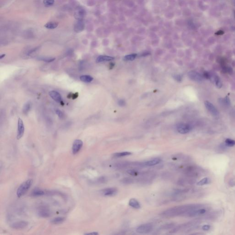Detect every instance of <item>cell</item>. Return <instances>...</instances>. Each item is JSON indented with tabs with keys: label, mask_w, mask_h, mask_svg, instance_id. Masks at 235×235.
<instances>
[{
	"label": "cell",
	"mask_w": 235,
	"mask_h": 235,
	"mask_svg": "<svg viewBox=\"0 0 235 235\" xmlns=\"http://www.w3.org/2000/svg\"><path fill=\"white\" fill-rule=\"evenodd\" d=\"M193 210H194V209H193V206L182 205L176 206L163 211L162 213V215L163 216L172 217L182 214L187 213Z\"/></svg>",
	"instance_id": "1"
},
{
	"label": "cell",
	"mask_w": 235,
	"mask_h": 235,
	"mask_svg": "<svg viewBox=\"0 0 235 235\" xmlns=\"http://www.w3.org/2000/svg\"><path fill=\"white\" fill-rule=\"evenodd\" d=\"M33 182L32 179H29L21 184L17 191V195L18 197H20L26 193L31 187Z\"/></svg>",
	"instance_id": "2"
},
{
	"label": "cell",
	"mask_w": 235,
	"mask_h": 235,
	"mask_svg": "<svg viewBox=\"0 0 235 235\" xmlns=\"http://www.w3.org/2000/svg\"><path fill=\"white\" fill-rule=\"evenodd\" d=\"M152 229L153 226L152 224L148 223L143 224L138 226L136 229V231L139 234H147L150 232L152 231Z\"/></svg>",
	"instance_id": "3"
},
{
	"label": "cell",
	"mask_w": 235,
	"mask_h": 235,
	"mask_svg": "<svg viewBox=\"0 0 235 235\" xmlns=\"http://www.w3.org/2000/svg\"><path fill=\"white\" fill-rule=\"evenodd\" d=\"M191 130V127L187 124L181 123L177 126V130L180 134H185L189 133Z\"/></svg>",
	"instance_id": "4"
},
{
	"label": "cell",
	"mask_w": 235,
	"mask_h": 235,
	"mask_svg": "<svg viewBox=\"0 0 235 235\" xmlns=\"http://www.w3.org/2000/svg\"><path fill=\"white\" fill-rule=\"evenodd\" d=\"M189 78L193 81L200 82L204 80V77L200 73L195 71H191L188 73Z\"/></svg>",
	"instance_id": "5"
},
{
	"label": "cell",
	"mask_w": 235,
	"mask_h": 235,
	"mask_svg": "<svg viewBox=\"0 0 235 235\" xmlns=\"http://www.w3.org/2000/svg\"><path fill=\"white\" fill-rule=\"evenodd\" d=\"M24 133V126L22 119L18 118V129H17V139L19 140L23 136Z\"/></svg>",
	"instance_id": "6"
},
{
	"label": "cell",
	"mask_w": 235,
	"mask_h": 235,
	"mask_svg": "<svg viewBox=\"0 0 235 235\" xmlns=\"http://www.w3.org/2000/svg\"><path fill=\"white\" fill-rule=\"evenodd\" d=\"M204 104L206 108H207L208 111L212 115L215 116H217L219 115V112H218V110L217 109V108L215 107V106L212 103L209 102V101H206L205 102Z\"/></svg>",
	"instance_id": "7"
},
{
	"label": "cell",
	"mask_w": 235,
	"mask_h": 235,
	"mask_svg": "<svg viewBox=\"0 0 235 235\" xmlns=\"http://www.w3.org/2000/svg\"><path fill=\"white\" fill-rule=\"evenodd\" d=\"M101 191V193L105 196H113L117 194L118 190L116 188L111 187L103 189Z\"/></svg>",
	"instance_id": "8"
},
{
	"label": "cell",
	"mask_w": 235,
	"mask_h": 235,
	"mask_svg": "<svg viewBox=\"0 0 235 235\" xmlns=\"http://www.w3.org/2000/svg\"><path fill=\"white\" fill-rule=\"evenodd\" d=\"M86 15V11L83 7H79L75 10L74 17L77 20H83Z\"/></svg>",
	"instance_id": "9"
},
{
	"label": "cell",
	"mask_w": 235,
	"mask_h": 235,
	"mask_svg": "<svg viewBox=\"0 0 235 235\" xmlns=\"http://www.w3.org/2000/svg\"><path fill=\"white\" fill-rule=\"evenodd\" d=\"M83 145V141L79 139L75 140L72 145V151L73 154H76L81 150Z\"/></svg>",
	"instance_id": "10"
},
{
	"label": "cell",
	"mask_w": 235,
	"mask_h": 235,
	"mask_svg": "<svg viewBox=\"0 0 235 235\" xmlns=\"http://www.w3.org/2000/svg\"><path fill=\"white\" fill-rule=\"evenodd\" d=\"M85 27V24L83 20H77L74 25V30L76 33H80L83 31Z\"/></svg>",
	"instance_id": "11"
},
{
	"label": "cell",
	"mask_w": 235,
	"mask_h": 235,
	"mask_svg": "<svg viewBox=\"0 0 235 235\" xmlns=\"http://www.w3.org/2000/svg\"><path fill=\"white\" fill-rule=\"evenodd\" d=\"M28 225V223L25 221H20L12 224L11 227L15 229H22L26 227Z\"/></svg>",
	"instance_id": "12"
},
{
	"label": "cell",
	"mask_w": 235,
	"mask_h": 235,
	"mask_svg": "<svg viewBox=\"0 0 235 235\" xmlns=\"http://www.w3.org/2000/svg\"><path fill=\"white\" fill-rule=\"evenodd\" d=\"M49 95L54 101L57 103H60L62 102V97L59 93L55 90H51L49 92Z\"/></svg>",
	"instance_id": "13"
},
{
	"label": "cell",
	"mask_w": 235,
	"mask_h": 235,
	"mask_svg": "<svg viewBox=\"0 0 235 235\" xmlns=\"http://www.w3.org/2000/svg\"><path fill=\"white\" fill-rule=\"evenodd\" d=\"M161 162V159H160L159 158H155L149 160L145 162L142 163V165L145 166L151 167V166H152L154 165H157L158 164H159Z\"/></svg>",
	"instance_id": "14"
},
{
	"label": "cell",
	"mask_w": 235,
	"mask_h": 235,
	"mask_svg": "<svg viewBox=\"0 0 235 235\" xmlns=\"http://www.w3.org/2000/svg\"><path fill=\"white\" fill-rule=\"evenodd\" d=\"M38 214L40 216L43 218H47L50 215L49 210L45 207H41L39 210Z\"/></svg>",
	"instance_id": "15"
},
{
	"label": "cell",
	"mask_w": 235,
	"mask_h": 235,
	"mask_svg": "<svg viewBox=\"0 0 235 235\" xmlns=\"http://www.w3.org/2000/svg\"><path fill=\"white\" fill-rule=\"evenodd\" d=\"M129 205L130 206V207L136 209H139L141 207L140 204L137 200L135 198L130 199L129 202Z\"/></svg>",
	"instance_id": "16"
},
{
	"label": "cell",
	"mask_w": 235,
	"mask_h": 235,
	"mask_svg": "<svg viewBox=\"0 0 235 235\" xmlns=\"http://www.w3.org/2000/svg\"><path fill=\"white\" fill-rule=\"evenodd\" d=\"M114 59V57L101 55V56H99V57H97L96 60V62H105V61L113 60Z\"/></svg>",
	"instance_id": "17"
},
{
	"label": "cell",
	"mask_w": 235,
	"mask_h": 235,
	"mask_svg": "<svg viewBox=\"0 0 235 235\" xmlns=\"http://www.w3.org/2000/svg\"><path fill=\"white\" fill-rule=\"evenodd\" d=\"M218 102L220 103V104L225 106H229L231 104V100L227 96L225 98H220Z\"/></svg>",
	"instance_id": "18"
},
{
	"label": "cell",
	"mask_w": 235,
	"mask_h": 235,
	"mask_svg": "<svg viewBox=\"0 0 235 235\" xmlns=\"http://www.w3.org/2000/svg\"><path fill=\"white\" fill-rule=\"evenodd\" d=\"M32 104L30 101H28L24 104L23 108V111L24 114H27L30 111L32 108Z\"/></svg>",
	"instance_id": "19"
},
{
	"label": "cell",
	"mask_w": 235,
	"mask_h": 235,
	"mask_svg": "<svg viewBox=\"0 0 235 235\" xmlns=\"http://www.w3.org/2000/svg\"><path fill=\"white\" fill-rule=\"evenodd\" d=\"M81 81L84 83H90L93 80V78L89 75H83L80 77Z\"/></svg>",
	"instance_id": "20"
},
{
	"label": "cell",
	"mask_w": 235,
	"mask_h": 235,
	"mask_svg": "<svg viewBox=\"0 0 235 235\" xmlns=\"http://www.w3.org/2000/svg\"><path fill=\"white\" fill-rule=\"evenodd\" d=\"M45 194V191L39 189H35L32 192L31 195L34 196H43Z\"/></svg>",
	"instance_id": "21"
},
{
	"label": "cell",
	"mask_w": 235,
	"mask_h": 235,
	"mask_svg": "<svg viewBox=\"0 0 235 235\" xmlns=\"http://www.w3.org/2000/svg\"><path fill=\"white\" fill-rule=\"evenodd\" d=\"M58 23L56 22H50L47 23L44 25L45 27L49 29H56L58 26Z\"/></svg>",
	"instance_id": "22"
},
{
	"label": "cell",
	"mask_w": 235,
	"mask_h": 235,
	"mask_svg": "<svg viewBox=\"0 0 235 235\" xmlns=\"http://www.w3.org/2000/svg\"><path fill=\"white\" fill-rule=\"evenodd\" d=\"M132 154L131 152H117L113 154V157L115 158H120L125 156H129Z\"/></svg>",
	"instance_id": "23"
},
{
	"label": "cell",
	"mask_w": 235,
	"mask_h": 235,
	"mask_svg": "<svg viewBox=\"0 0 235 235\" xmlns=\"http://www.w3.org/2000/svg\"><path fill=\"white\" fill-rule=\"evenodd\" d=\"M214 81H215V85L217 88H221L222 87V85H223L222 81L218 75L215 76L214 77Z\"/></svg>",
	"instance_id": "24"
},
{
	"label": "cell",
	"mask_w": 235,
	"mask_h": 235,
	"mask_svg": "<svg viewBox=\"0 0 235 235\" xmlns=\"http://www.w3.org/2000/svg\"><path fill=\"white\" fill-rule=\"evenodd\" d=\"M65 218L64 217H57L55 218H53V220H52L51 221V223L52 224H60L62 223V222L65 220Z\"/></svg>",
	"instance_id": "25"
},
{
	"label": "cell",
	"mask_w": 235,
	"mask_h": 235,
	"mask_svg": "<svg viewBox=\"0 0 235 235\" xmlns=\"http://www.w3.org/2000/svg\"><path fill=\"white\" fill-rule=\"evenodd\" d=\"M136 56H137L136 54H132L130 55H127L124 57V60L125 61L134 60V59L136 58Z\"/></svg>",
	"instance_id": "26"
},
{
	"label": "cell",
	"mask_w": 235,
	"mask_h": 235,
	"mask_svg": "<svg viewBox=\"0 0 235 235\" xmlns=\"http://www.w3.org/2000/svg\"><path fill=\"white\" fill-rule=\"evenodd\" d=\"M226 145L228 147H232L235 145V141L231 139H227L225 141Z\"/></svg>",
	"instance_id": "27"
},
{
	"label": "cell",
	"mask_w": 235,
	"mask_h": 235,
	"mask_svg": "<svg viewBox=\"0 0 235 235\" xmlns=\"http://www.w3.org/2000/svg\"><path fill=\"white\" fill-rule=\"evenodd\" d=\"M54 3V0H43V3L46 7H51Z\"/></svg>",
	"instance_id": "28"
},
{
	"label": "cell",
	"mask_w": 235,
	"mask_h": 235,
	"mask_svg": "<svg viewBox=\"0 0 235 235\" xmlns=\"http://www.w3.org/2000/svg\"><path fill=\"white\" fill-rule=\"evenodd\" d=\"M208 180H208V179L207 177L203 178V179H202V180H200L197 183V185L202 186V185H206V184H207L208 183Z\"/></svg>",
	"instance_id": "29"
},
{
	"label": "cell",
	"mask_w": 235,
	"mask_h": 235,
	"mask_svg": "<svg viewBox=\"0 0 235 235\" xmlns=\"http://www.w3.org/2000/svg\"><path fill=\"white\" fill-rule=\"evenodd\" d=\"M56 59L55 58H51V57H42L41 58L39 59V60H40L46 62H53Z\"/></svg>",
	"instance_id": "30"
},
{
	"label": "cell",
	"mask_w": 235,
	"mask_h": 235,
	"mask_svg": "<svg viewBox=\"0 0 235 235\" xmlns=\"http://www.w3.org/2000/svg\"><path fill=\"white\" fill-rule=\"evenodd\" d=\"M127 173H128V174H130L131 175L135 176H137L139 174V173L135 169H129L127 171Z\"/></svg>",
	"instance_id": "31"
},
{
	"label": "cell",
	"mask_w": 235,
	"mask_h": 235,
	"mask_svg": "<svg viewBox=\"0 0 235 235\" xmlns=\"http://www.w3.org/2000/svg\"><path fill=\"white\" fill-rule=\"evenodd\" d=\"M56 113L57 114V115L58 116L59 118H62L63 117V113L59 109H56Z\"/></svg>",
	"instance_id": "32"
},
{
	"label": "cell",
	"mask_w": 235,
	"mask_h": 235,
	"mask_svg": "<svg viewBox=\"0 0 235 235\" xmlns=\"http://www.w3.org/2000/svg\"><path fill=\"white\" fill-rule=\"evenodd\" d=\"M203 76L205 79H210L211 78V75L210 74V73L207 71H205L204 72Z\"/></svg>",
	"instance_id": "33"
},
{
	"label": "cell",
	"mask_w": 235,
	"mask_h": 235,
	"mask_svg": "<svg viewBox=\"0 0 235 235\" xmlns=\"http://www.w3.org/2000/svg\"><path fill=\"white\" fill-rule=\"evenodd\" d=\"M174 78L175 80L178 81V82H180L182 79V77L180 75L177 74V75H175L174 76Z\"/></svg>",
	"instance_id": "34"
},
{
	"label": "cell",
	"mask_w": 235,
	"mask_h": 235,
	"mask_svg": "<svg viewBox=\"0 0 235 235\" xmlns=\"http://www.w3.org/2000/svg\"><path fill=\"white\" fill-rule=\"evenodd\" d=\"M118 104L120 106H124L126 104V103L124 100L121 99L118 102Z\"/></svg>",
	"instance_id": "35"
},
{
	"label": "cell",
	"mask_w": 235,
	"mask_h": 235,
	"mask_svg": "<svg viewBox=\"0 0 235 235\" xmlns=\"http://www.w3.org/2000/svg\"><path fill=\"white\" fill-rule=\"evenodd\" d=\"M210 228V226L209 225H204L202 227V229L204 231H208Z\"/></svg>",
	"instance_id": "36"
},
{
	"label": "cell",
	"mask_w": 235,
	"mask_h": 235,
	"mask_svg": "<svg viewBox=\"0 0 235 235\" xmlns=\"http://www.w3.org/2000/svg\"><path fill=\"white\" fill-rule=\"evenodd\" d=\"M85 235H97L99 234L97 232H90V233H85Z\"/></svg>",
	"instance_id": "37"
},
{
	"label": "cell",
	"mask_w": 235,
	"mask_h": 235,
	"mask_svg": "<svg viewBox=\"0 0 235 235\" xmlns=\"http://www.w3.org/2000/svg\"><path fill=\"white\" fill-rule=\"evenodd\" d=\"M78 97V93H76L75 94H73L72 95V98L73 99H75L76 98H77V97Z\"/></svg>",
	"instance_id": "38"
},
{
	"label": "cell",
	"mask_w": 235,
	"mask_h": 235,
	"mask_svg": "<svg viewBox=\"0 0 235 235\" xmlns=\"http://www.w3.org/2000/svg\"><path fill=\"white\" fill-rule=\"evenodd\" d=\"M229 184L230 185L232 186V184H234V185H235V180H231L229 182Z\"/></svg>",
	"instance_id": "39"
},
{
	"label": "cell",
	"mask_w": 235,
	"mask_h": 235,
	"mask_svg": "<svg viewBox=\"0 0 235 235\" xmlns=\"http://www.w3.org/2000/svg\"><path fill=\"white\" fill-rule=\"evenodd\" d=\"M223 33H224V32L222 31H218V32H217L216 33V34L217 35H221L223 34Z\"/></svg>",
	"instance_id": "40"
},
{
	"label": "cell",
	"mask_w": 235,
	"mask_h": 235,
	"mask_svg": "<svg viewBox=\"0 0 235 235\" xmlns=\"http://www.w3.org/2000/svg\"><path fill=\"white\" fill-rule=\"evenodd\" d=\"M5 56L6 55L5 54H2V55H1V57H0V59H2L3 58H4V57H5Z\"/></svg>",
	"instance_id": "41"
},
{
	"label": "cell",
	"mask_w": 235,
	"mask_h": 235,
	"mask_svg": "<svg viewBox=\"0 0 235 235\" xmlns=\"http://www.w3.org/2000/svg\"><path fill=\"white\" fill-rule=\"evenodd\" d=\"M233 2L234 5V6H235V0H233Z\"/></svg>",
	"instance_id": "42"
}]
</instances>
